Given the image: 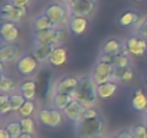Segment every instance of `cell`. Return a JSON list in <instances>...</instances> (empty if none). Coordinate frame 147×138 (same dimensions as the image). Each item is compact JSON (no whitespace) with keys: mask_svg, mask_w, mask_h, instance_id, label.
<instances>
[{"mask_svg":"<svg viewBox=\"0 0 147 138\" xmlns=\"http://www.w3.org/2000/svg\"><path fill=\"white\" fill-rule=\"evenodd\" d=\"M63 35V32L58 27H52V29H46V30H40V32H35L33 33V40L36 45H48V43H53L58 45L61 36Z\"/></svg>","mask_w":147,"mask_h":138,"instance_id":"7","label":"cell"},{"mask_svg":"<svg viewBox=\"0 0 147 138\" xmlns=\"http://www.w3.org/2000/svg\"><path fill=\"white\" fill-rule=\"evenodd\" d=\"M130 107L136 112H140V114L146 112V109H147V96L144 95L143 89H136L134 91V94L131 96V101H130Z\"/></svg>","mask_w":147,"mask_h":138,"instance_id":"14","label":"cell"},{"mask_svg":"<svg viewBox=\"0 0 147 138\" xmlns=\"http://www.w3.org/2000/svg\"><path fill=\"white\" fill-rule=\"evenodd\" d=\"M136 2H143V0H136Z\"/></svg>","mask_w":147,"mask_h":138,"instance_id":"46","label":"cell"},{"mask_svg":"<svg viewBox=\"0 0 147 138\" xmlns=\"http://www.w3.org/2000/svg\"><path fill=\"white\" fill-rule=\"evenodd\" d=\"M78 88L75 91V101H78L84 108H94L98 92H97V84L92 76L85 75L78 78Z\"/></svg>","mask_w":147,"mask_h":138,"instance_id":"1","label":"cell"},{"mask_svg":"<svg viewBox=\"0 0 147 138\" xmlns=\"http://www.w3.org/2000/svg\"><path fill=\"white\" fill-rule=\"evenodd\" d=\"M12 112V104H10V94H2L0 95V114L7 115Z\"/></svg>","mask_w":147,"mask_h":138,"instance_id":"29","label":"cell"},{"mask_svg":"<svg viewBox=\"0 0 147 138\" xmlns=\"http://www.w3.org/2000/svg\"><path fill=\"white\" fill-rule=\"evenodd\" d=\"M125 48L127 50L130 52V55H134V56H143L147 50V40L146 38L140 36V35H133L127 39L125 42Z\"/></svg>","mask_w":147,"mask_h":138,"instance_id":"10","label":"cell"},{"mask_svg":"<svg viewBox=\"0 0 147 138\" xmlns=\"http://www.w3.org/2000/svg\"><path fill=\"white\" fill-rule=\"evenodd\" d=\"M18 138H35L33 137V134H28V132H23L20 137H18Z\"/></svg>","mask_w":147,"mask_h":138,"instance_id":"40","label":"cell"},{"mask_svg":"<svg viewBox=\"0 0 147 138\" xmlns=\"http://www.w3.org/2000/svg\"><path fill=\"white\" fill-rule=\"evenodd\" d=\"M19 92L28 99V101H33L36 96V82L35 81H26L19 86Z\"/></svg>","mask_w":147,"mask_h":138,"instance_id":"24","label":"cell"},{"mask_svg":"<svg viewBox=\"0 0 147 138\" xmlns=\"http://www.w3.org/2000/svg\"><path fill=\"white\" fill-rule=\"evenodd\" d=\"M146 84H147V74H146Z\"/></svg>","mask_w":147,"mask_h":138,"instance_id":"45","label":"cell"},{"mask_svg":"<svg viewBox=\"0 0 147 138\" xmlns=\"http://www.w3.org/2000/svg\"><path fill=\"white\" fill-rule=\"evenodd\" d=\"M63 111L56 109V108H43L38 111L36 119L38 122H40L42 125L48 127V128H58L62 125L63 122Z\"/></svg>","mask_w":147,"mask_h":138,"instance_id":"3","label":"cell"},{"mask_svg":"<svg viewBox=\"0 0 147 138\" xmlns=\"http://www.w3.org/2000/svg\"><path fill=\"white\" fill-rule=\"evenodd\" d=\"M6 128H7V131L10 132L12 138H18V137H20V135L23 134V129H22V125H20L19 121H10V122L6 125Z\"/></svg>","mask_w":147,"mask_h":138,"instance_id":"32","label":"cell"},{"mask_svg":"<svg viewBox=\"0 0 147 138\" xmlns=\"http://www.w3.org/2000/svg\"><path fill=\"white\" fill-rule=\"evenodd\" d=\"M98 62H105V63H111V65H113V62H114V56L101 52V55H100V58H98Z\"/></svg>","mask_w":147,"mask_h":138,"instance_id":"36","label":"cell"},{"mask_svg":"<svg viewBox=\"0 0 147 138\" xmlns=\"http://www.w3.org/2000/svg\"><path fill=\"white\" fill-rule=\"evenodd\" d=\"M137 35H140V36L147 39V17L137 26Z\"/></svg>","mask_w":147,"mask_h":138,"instance_id":"35","label":"cell"},{"mask_svg":"<svg viewBox=\"0 0 147 138\" xmlns=\"http://www.w3.org/2000/svg\"><path fill=\"white\" fill-rule=\"evenodd\" d=\"M68 59V52L65 48H61V46H56L49 58V63L53 65V66H61L66 62Z\"/></svg>","mask_w":147,"mask_h":138,"instance_id":"23","label":"cell"},{"mask_svg":"<svg viewBox=\"0 0 147 138\" xmlns=\"http://www.w3.org/2000/svg\"><path fill=\"white\" fill-rule=\"evenodd\" d=\"M114 68H125L130 66V52L127 49H124L121 53L114 56V62H113Z\"/></svg>","mask_w":147,"mask_h":138,"instance_id":"27","label":"cell"},{"mask_svg":"<svg viewBox=\"0 0 147 138\" xmlns=\"http://www.w3.org/2000/svg\"><path fill=\"white\" fill-rule=\"evenodd\" d=\"M10 3L19 7H28V5L30 3V0H10Z\"/></svg>","mask_w":147,"mask_h":138,"instance_id":"38","label":"cell"},{"mask_svg":"<svg viewBox=\"0 0 147 138\" xmlns=\"http://www.w3.org/2000/svg\"><path fill=\"white\" fill-rule=\"evenodd\" d=\"M143 115H146V117H147V109H146V112H144V114H143Z\"/></svg>","mask_w":147,"mask_h":138,"instance_id":"44","label":"cell"},{"mask_svg":"<svg viewBox=\"0 0 147 138\" xmlns=\"http://www.w3.org/2000/svg\"><path fill=\"white\" fill-rule=\"evenodd\" d=\"M98 117H101V115H100V112L95 108H85L82 118L84 119H91V118H98Z\"/></svg>","mask_w":147,"mask_h":138,"instance_id":"34","label":"cell"},{"mask_svg":"<svg viewBox=\"0 0 147 138\" xmlns=\"http://www.w3.org/2000/svg\"><path fill=\"white\" fill-rule=\"evenodd\" d=\"M105 121L104 118H91V119H81L80 122L75 124V131L81 138H90L95 135H101L104 132Z\"/></svg>","mask_w":147,"mask_h":138,"instance_id":"2","label":"cell"},{"mask_svg":"<svg viewBox=\"0 0 147 138\" xmlns=\"http://www.w3.org/2000/svg\"><path fill=\"white\" fill-rule=\"evenodd\" d=\"M72 101H75V99H74V96L71 94H63V92L55 91L53 92V96H52V107L56 108V109L63 111Z\"/></svg>","mask_w":147,"mask_h":138,"instance_id":"19","label":"cell"},{"mask_svg":"<svg viewBox=\"0 0 147 138\" xmlns=\"http://www.w3.org/2000/svg\"><path fill=\"white\" fill-rule=\"evenodd\" d=\"M0 138H12V135H10V132L7 131L6 127L0 128Z\"/></svg>","mask_w":147,"mask_h":138,"instance_id":"39","label":"cell"},{"mask_svg":"<svg viewBox=\"0 0 147 138\" xmlns=\"http://www.w3.org/2000/svg\"><path fill=\"white\" fill-rule=\"evenodd\" d=\"M117 89H118V85H117V82H113V81H108V82H104V84L97 85L98 98H101V99L111 98L113 95H115Z\"/></svg>","mask_w":147,"mask_h":138,"instance_id":"21","label":"cell"},{"mask_svg":"<svg viewBox=\"0 0 147 138\" xmlns=\"http://www.w3.org/2000/svg\"><path fill=\"white\" fill-rule=\"evenodd\" d=\"M52 27H58L46 13L39 15L38 17H35V20L32 22V29L33 32H40V30H46V29H52Z\"/></svg>","mask_w":147,"mask_h":138,"instance_id":"20","label":"cell"},{"mask_svg":"<svg viewBox=\"0 0 147 138\" xmlns=\"http://www.w3.org/2000/svg\"><path fill=\"white\" fill-rule=\"evenodd\" d=\"M35 108H36L35 101H28V99H26V102H25L23 107L18 111V114H19L20 118H22V117H30V115L35 112Z\"/></svg>","mask_w":147,"mask_h":138,"instance_id":"31","label":"cell"},{"mask_svg":"<svg viewBox=\"0 0 147 138\" xmlns=\"http://www.w3.org/2000/svg\"><path fill=\"white\" fill-rule=\"evenodd\" d=\"M45 13L49 16V19H51L56 26H59L61 23L68 22V20H69V17H71L68 7H65V6H63V5H61V3L51 5V6L46 9V12H45Z\"/></svg>","mask_w":147,"mask_h":138,"instance_id":"8","label":"cell"},{"mask_svg":"<svg viewBox=\"0 0 147 138\" xmlns=\"http://www.w3.org/2000/svg\"><path fill=\"white\" fill-rule=\"evenodd\" d=\"M113 71H114V66L111 63H105V62H97L94 71H92V78L95 81L97 85L100 84H104V82H108L111 81L113 78Z\"/></svg>","mask_w":147,"mask_h":138,"instance_id":"9","label":"cell"},{"mask_svg":"<svg viewBox=\"0 0 147 138\" xmlns=\"http://www.w3.org/2000/svg\"><path fill=\"white\" fill-rule=\"evenodd\" d=\"M20 58V48L16 43H7L0 49V60L2 63H12Z\"/></svg>","mask_w":147,"mask_h":138,"instance_id":"12","label":"cell"},{"mask_svg":"<svg viewBox=\"0 0 147 138\" xmlns=\"http://www.w3.org/2000/svg\"><path fill=\"white\" fill-rule=\"evenodd\" d=\"M90 138H102L101 135H95V137H90Z\"/></svg>","mask_w":147,"mask_h":138,"instance_id":"43","label":"cell"},{"mask_svg":"<svg viewBox=\"0 0 147 138\" xmlns=\"http://www.w3.org/2000/svg\"><path fill=\"white\" fill-rule=\"evenodd\" d=\"M16 88H18L16 82L12 78H7L5 74H2V76H0V91L3 94H12Z\"/></svg>","mask_w":147,"mask_h":138,"instance_id":"26","label":"cell"},{"mask_svg":"<svg viewBox=\"0 0 147 138\" xmlns=\"http://www.w3.org/2000/svg\"><path fill=\"white\" fill-rule=\"evenodd\" d=\"M124 49H127V48H125V43H123V42L118 40V39H110V40L102 46V52H104V53H108V55H113V56L121 53Z\"/></svg>","mask_w":147,"mask_h":138,"instance_id":"22","label":"cell"},{"mask_svg":"<svg viewBox=\"0 0 147 138\" xmlns=\"http://www.w3.org/2000/svg\"><path fill=\"white\" fill-rule=\"evenodd\" d=\"M84 111H85V108H84L78 101H72V102L63 109V115H65V118H66L68 121L77 124V122H80V121L82 119Z\"/></svg>","mask_w":147,"mask_h":138,"instance_id":"13","label":"cell"},{"mask_svg":"<svg viewBox=\"0 0 147 138\" xmlns=\"http://www.w3.org/2000/svg\"><path fill=\"white\" fill-rule=\"evenodd\" d=\"M58 45H53V43H48V45H36L35 50H33V56L38 59L39 63H45V62H49V58L53 52V49L56 48Z\"/></svg>","mask_w":147,"mask_h":138,"instance_id":"17","label":"cell"},{"mask_svg":"<svg viewBox=\"0 0 147 138\" xmlns=\"http://www.w3.org/2000/svg\"><path fill=\"white\" fill-rule=\"evenodd\" d=\"M115 137H117V138H134V135H133V132H131V128H130V129H121Z\"/></svg>","mask_w":147,"mask_h":138,"instance_id":"37","label":"cell"},{"mask_svg":"<svg viewBox=\"0 0 147 138\" xmlns=\"http://www.w3.org/2000/svg\"><path fill=\"white\" fill-rule=\"evenodd\" d=\"M0 35H2V40L5 43H15L20 36V29L16 23L5 22L0 27Z\"/></svg>","mask_w":147,"mask_h":138,"instance_id":"11","label":"cell"},{"mask_svg":"<svg viewBox=\"0 0 147 138\" xmlns=\"http://www.w3.org/2000/svg\"><path fill=\"white\" fill-rule=\"evenodd\" d=\"M59 2H61L62 5H66V6H68L69 3H72V2H74V0H59Z\"/></svg>","mask_w":147,"mask_h":138,"instance_id":"41","label":"cell"},{"mask_svg":"<svg viewBox=\"0 0 147 138\" xmlns=\"http://www.w3.org/2000/svg\"><path fill=\"white\" fill-rule=\"evenodd\" d=\"M138 20H140V16L136 12H127L118 19V23L123 27H131V26H136Z\"/></svg>","mask_w":147,"mask_h":138,"instance_id":"25","label":"cell"},{"mask_svg":"<svg viewBox=\"0 0 147 138\" xmlns=\"http://www.w3.org/2000/svg\"><path fill=\"white\" fill-rule=\"evenodd\" d=\"M111 138H117V137H111Z\"/></svg>","mask_w":147,"mask_h":138,"instance_id":"47","label":"cell"},{"mask_svg":"<svg viewBox=\"0 0 147 138\" xmlns=\"http://www.w3.org/2000/svg\"><path fill=\"white\" fill-rule=\"evenodd\" d=\"M39 62L33 53H25L16 60V71L22 76H32L38 71Z\"/></svg>","mask_w":147,"mask_h":138,"instance_id":"4","label":"cell"},{"mask_svg":"<svg viewBox=\"0 0 147 138\" xmlns=\"http://www.w3.org/2000/svg\"><path fill=\"white\" fill-rule=\"evenodd\" d=\"M26 102V98L20 94V92H15V94H10V104H12V111L18 112L23 104Z\"/></svg>","mask_w":147,"mask_h":138,"instance_id":"28","label":"cell"},{"mask_svg":"<svg viewBox=\"0 0 147 138\" xmlns=\"http://www.w3.org/2000/svg\"><path fill=\"white\" fill-rule=\"evenodd\" d=\"M28 15V7H19L12 3H7L0 10V17L5 22H12V23H19L22 22Z\"/></svg>","mask_w":147,"mask_h":138,"instance_id":"6","label":"cell"},{"mask_svg":"<svg viewBox=\"0 0 147 138\" xmlns=\"http://www.w3.org/2000/svg\"><path fill=\"white\" fill-rule=\"evenodd\" d=\"M78 78L75 76H65L63 79H61L58 84H56V89L58 92H63V94H74L78 88Z\"/></svg>","mask_w":147,"mask_h":138,"instance_id":"16","label":"cell"},{"mask_svg":"<svg viewBox=\"0 0 147 138\" xmlns=\"http://www.w3.org/2000/svg\"><path fill=\"white\" fill-rule=\"evenodd\" d=\"M131 132L134 138H147V127L144 124H137L131 127Z\"/></svg>","mask_w":147,"mask_h":138,"instance_id":"33","label":"cell"},{"mask_svg":"<svg viewBox=\"0 0 147 138\" xmlns=\"http://www.w3.org/2000/svg\"><path fill=\"white\" fill-rule=\"evenodd\" d=\"M19 122L22 125L23 132H28V134H33L35 132V119L32 117H22L19 119Z\"/></svg>","mask_w":147,"mask_h":138,"instance_id":"30","label":"cell"},{"mask_svg":"<svg viewBox=\"0 0 147 138\" xmlns=\"http://www.w3.org/2000/svg\"><path fill=\"white\" fill-rule=\"evenodd\" d=\"M134 71L131 66H125V68H114L113 71V82H131L134 79Z\"/></svg>","mask_w":147,"mask_h":138,"instance_id":"15","label":"cell"},{"mask_svg":"<svg viewBox=\"0 0 147 138\" xmlns=\"http://www.w3.org/2000/svg\"><path fill=\"white\" fill-rule=\"evenodd\" d=\"M68 25H69V29H71V32H72L74 35H75V36H80V35H82V33L87 30L88 20H87V17L71 16L69 20H68Z\"/></svg>","mask_w":147,"mask_h":138,"instance_id":"18","label":"cell"},{"mask_svg":"<svg viewBox=\"0 0 147 138\" xmlns=\"http://www.w3.org/2000/svg\"><path fill=\"white\" fill-rule=\"evenodd\" d=\"M143 124L147 127V117H146V115H143Z\"/></svg>","mask_w":147,"mask_h":138,"instance_id":"42","label":"cell"},{"mask_svg":"<svg viewBox=\"0 0 147 138\" xmlns=\"http://www.w3.org/2000/svg\"><path fill=\"white\" fill-rule=\"evenodd\" d=\"M95 6H97V0H74L66 7L71 16L87 17L94 12Z\"/></svg>","mask_w":147,"mask_h":138,"instance_id":"5","label":"cell"}]
</instances>
